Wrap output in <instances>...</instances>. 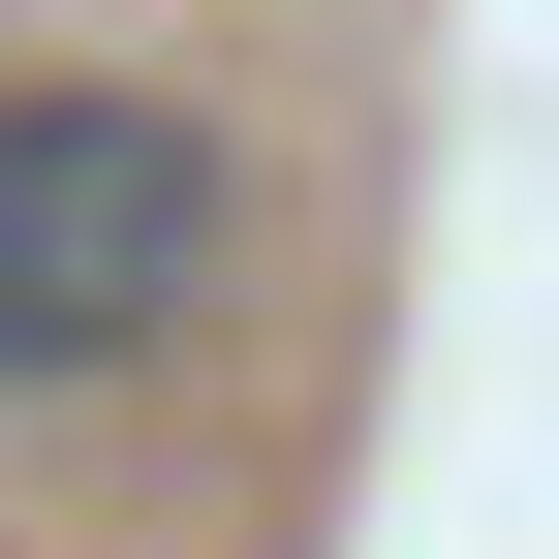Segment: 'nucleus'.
I'll return each instance as SVG.
<instances>
[{
  "instance_id": "obj_1",
  "label": "nucleus",
  "mask_w": 559,
  "mask_h": 559,
  "mask_svg": "<svg viewBox=\"0 0 559 559\" xmlns=\"http://www.w3.org/2000/svg\"><path fill=\"white\" fill-rule=\"evenodd\" d=\"M187 311H218V124H156V94H0V404L156 373Z\"/></svg>"
}]
</instances>
